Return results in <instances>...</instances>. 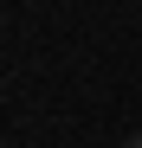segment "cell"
Here are the masks:
<instances>
[{
    "label": "cell",
    "mask_w": 142,
    "mask_h": 148,
    "mask_svg": "<svg viewBox=\"0 0 142 148\" xmlns=\"http://www.w3.org/2000/svg\"><path fill=\"white\" fill-rule=\"evenodd\" d=\"M123 148H142V135H129V142H123Z\"/></svg>",
    "instance_id": "6da1fadb"
}]
</instances>
